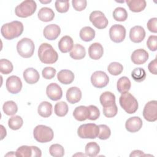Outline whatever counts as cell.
Instances as JSON below:
<instances>
[{
  "label": "cell",
  "instance_id": "1",
  "mask_svg": "<svg viewBox=\"0 0 157 157\" xmlns=\"http://www.w3.org/2000/svg\"><path fill=\"white\" fill-rule=\"evenodd\" d=\"M24 30L23 25L21 21H13L4 24L1 29L2 36L7 40H12L21 35Z\"/></svg>",
  "mask_w": 157,
  "mask_h": 157
},
{
  "label": "cell",
  "instance_id": "2",
  "mask_svg": "<svg viewBox=\"0 0 157 157\" xmlns=\"http://www.w3.org/2000/svg\"><path fill=\"white\" fill-rule=\"evenodd\" d=\"M38 56L40 61L44 64H53L58 59V53L48 43H42L39 46Z\"/></svg>",
  "mask_w": 157,
  "mask_h": 157
},
{
  "label": "cell",
  "instance_id": "3",
  "mask_svg": "<svg viewBox=\"0 0 157 157\" xmlns=\"http://www.w3.org/2000/svg\"><path fill=\"white\" fill-rule=\"evenodd\" d=\"M119 102L123 110L129 114L134 113L138 109L139 104L137 99L129 92L121 94Z\"/></svg>",
  "mask_w": 157,
  "mask_h": 157
},
{
  "label": "cell",
  "instance_id": "4",
  "mask_svg": "<svg viewBox=\"0 0 157 157\" xmlns=\"http://www.w3.org/2000/svg\"><path fill=\"white\" fill-rule=\"evenodd\" d=\"M33 136L37 142L46 143L52 140L54 133L51 128L43 124H39L34 128Z\"/></svg>",
  "mask_w": 157,
  "mask_h": 157
},
{
  "label": "cell",
  "instance_id": "5",
  "mask_svg": "<svg viewBox=\"0 0 157 157\" xmlns=\"http://www.w3.org/2000/svg\"><path fill=\"white\" fill-rule=\"evenodd\" d=\"M37 9V4L34 1L26 0L16 6L15 15L21 18H26L32 15Z\"/></svg>",
  "mask_w": 157,
  "mask_h": 157
},
{
  "label": "cell",
  "instance_id": "6",
  "mask_svg": "<svg viewBox=\"0 0 157 157\" xmlns=\"http://www.w3.org/2000/svg\"><path fill=\"white\" fill-rule=\"evenodd\" d=\"M34 44L33 41L26 37L20 40L17 44V50L18 54L23 58L31 57L34 52Z\"/></svg>",
  "mask_w": 157,
  "mask_h": 157
},
{
  "label": "cell",
  "instance_id": "7",
  "mask_svg": "<svg viewBox=\"0 0 157 157\" xmlns=\"http://www.w3.org/2000/svg\"><path fill=\"white\" fill-rule=\"evenodd\" d=\"M99 132V126L95 123H86L80 125L77 129V134L82 139H96Z\"/></svg>",
  "mask_w": 157,
  "mask_h": 157
},
{
  "label": "cell",
  "instance_id": "8",
  "mask_svg": "<svg viewBox=\"0 0 157 157\" xmlns=\"http://www.w3.org/2000/svg\"><path fill=\"white\" fill-rule=\"evenodd\" d=\"M15 155L18 157H40L42 151L36 146L22 145L17 148Z\"/></svg>",
  "mask_w": 157,
  "mask_h": 157
},
{
  "label": "cell",
  "instance_id": "9",
  "mask_svg": "<svg viewBox=\"0 0 157 157\" xmlns=\"http://www.w3.org/2000/svg\"><path fill=\"white\" fill-rule=\"evenodd\" d=\"M90 21L98 29H104L108 25V20L105 15L99 10L93 11L89 17Z\"/></svg>",
  "mask_w": 157,
  "mask_h": 157
},
{
  "label": "cell",
  "instance_id": "10",
  "mask_svg": "<svg viewBox=\"0 0 157 157\" xmlns=\"http://www.w3.org/2000/svg\"><path fill=\"white\" fill-rule=\"evenodd\" d=\"M109 36L113 42L115 43L121 42L126 37V29L121 25H113L109 29Z\"/></svg>",
  "mask_w": 157,
  "mask_h": 157
},
{
  "label": "cell",
  "instance_id": "11",
  "mask_svg": "<svg viewBox=\"0 0 157 157\" xmlns=\"http://www.w3.org/2000/svg\"><path fill=\"white\" fill-rule=\"evenodd\" d=\"M109 82V76L105 72L102 71H95L91 76V82L92 85L98 88H102L106 86Z\"/></svg>",
  "mask_w": 157,
  "mask_h": 157
},
{
  "label": "cell",
  "instance_id": "12",
  "mask_svg": "<svg viewBox=\"0 0 157 157\" xmlns=\"http://www.w3.org/2000/svg\"><path fill=\"white\" fill-rule=\"evenodd\" d=\"M144 118L148 121L154 122L157 120V101L152 100L148 102L143 110Z\"/></svg>",
  "mask_w": 157,
  "mask_h": 157
},
{
  "label": "cell",
  "instance_id": "13",
  "mask_svg": "<svg viewBox=\"0 0 157 157\" xmlns=\"http://www.w3.org/2000/svg\"><path fill=\"white\" fill-rule=\"evenodd\" d=\"M6 88L12 94L18 93L22 88V82L21 79L16 75L9 77L6 80Z\"/></svg>",
  "mask_w": 157,
  "mask_h": 157
},
{
  "label": "cell",
  "instance_id": "14",
  "mask_svg": "<svg viewBox=\"0 0 157 157\" xmlns=\"http://www.w3.org/2000/svg\"><path fill=\"white\" fill-rule=\"evenodd\" d=\"M46 94L52 101H58L62 98L63 91L60 86L56 83H50L46 88Z\"/></svg>",
  "mask_w": 157,
  "mask_h": 157
},
{
  "label": "cell",
  "instance_id": "15",
  "mask_svg": "<svg viewBox=\"0 0 157 157\" xmlns=\"http://www.w3.org/2000/svg\"><path fill=\"white\" fill-rule=\"evenodd\" d=\"M61 33L60 27L56 24H50L46 26L43 31L44 37L49 40H55Z\"/></svg>",
  "mask_w": 157,
  "mask_h": 157
},
{
  "label": "cell",
  "instance_id": "16",
  "mask_svg": "<svg viewBox=\"0 0 157 157\" xmlns=\"http://www.w3.org/2000/svg\"><path fill=\"white\" fill-rule=\"evenodd\" d=\"M145 37V31L141 26H135L129 31V38L134 43L141 42Z\"/></svg>",
  "mask_w": 157,
  "mask_h": 157
},
{
  "label": "cell",
  "instance_id": "17",
  "mask_svg": "<svg viewBox=\"0 0 157 157\" xmlns=\"http://www.w3.org/2000/svg\"><path fill=\"white\" fill-rule=\"evenodd\" d=\"M142 120L139 117H132L128 118L125 123L126 129L130 132L139 131L142 127Z\"/></svg>",
  "mask_w": 157,
  "mask_h": 157
},
{
  "label": "cell",
  "instance_id": "18",
  "mask_svg": "<svg viewBox=\"0 0 157 157\" xmlns=\"http://www.w3.org/2000/svg\"><path fill=\"white\" fill-rule=\"evenodd\" d=\"M148 53L146 50L142 48H139L132 52L131 56V59L132 63L135 64H142L148 60Z\"/></svg>",
  "mask_w": 157,
  "mask_h": 157
},
{
  "label": "cell",
  "instance_id": "19",
  "mask_svg": "<svg viewBox=\"0 0 157 157\" xmlns=\"http://www.w3.org/2000/svg\"><path fill=\"white\" fill-rule=\"evenodd\" d=\"M90 115V110L88 106L80 105L77 107L74 112L73 116L75 120L79 121H83L88 119Z\"/></svg>",
  "mask_w": 157,
  "mask_h": 157
},
{
  "label": "cell",
  "instance_id": "20",
  "mask_svg": "<svg viewBox=\"0 0 157 157\" xmlns=\"http://www.w3.org/2000/svg\"><path fill=\"white\" fill-rule=\"evenodd\" d=\"M23 78L28 84H34L37 83L40 78L38 71L33 67H29L25 69L23 74Z\"/></svg>",
  "mask_w": 157,
  "mask_h": 157
},
{
  "label": "cell",
  "instance_id": "21",
  "mask_svg": "<svg viewBox=\"0 0 157 157\" xmlns=\"http://www.w3.org/2000/svg\"><path fill=\"white\" fill-rule=\"evenodd\" d=\"M82 91L77 86L70 87L66 92V99L71 104H75L80 101Z\"/></svg>",
  "mask_w": 157,
  "mask_h": 157
},
{
  "label": "cell",
  "instance_id": "22",
  "mask_svg": "<svg viewBox=\"0 0 157 157\" xmlns=\"http://www.w3.org/2000/svg\"><path fill=\"white\" fill-rule=\"evenodd\" d=\"M104 53V49L102 45L98 42L92 44L88 48V55L90 58L98 60L100 59Z\"/></svg>",
  "mask_w": 157,
  "mask_h": 157
},
{
  "label": "cell",
  "instance_id": "23",
  "mask_svg": "<svg viewBox=\"0 0 157 157\" xmlns=\"http://www.w3.org/2000/svg\"><path fill=\"white\" fill-rule=\"evenodd\" d=\"M74 47L72 39L69 36H64L58 42L59 50L64 53L70 52Z\"/></svg>",
  "mask_w": 157,
  "mask_h": 157
},
{
  "label": "cell",
  "instance_id": "24",
  "mask_svg": "<svg viewBox=\"0 0 157 157\" xmlns=\"http://www.w3.org/2000/svg\"><path fill=\"white\" fill-rule=\"evenodd\" d=\"M58 80L62 84H71L74 80V73L68 69H63L57 74Z\"/></svg>",
  "mask_w": 157,
  "mask_h": 157
},
{
  "label": "cell",
  "instance_id": "25",
  "mask_svg": "<svg viewBox=\"0 0 157 157\" xmlns=\"http://www.w3.org/2000/svg\"><path fill=\"white\" fill-rule=\"evenodd\" d=\"M126 2L131 11L140 12L145 9L147 2L145 0H126Z\"/></svg>",
  "mask_w": 157,
  "mask_h": 157
},
{
  "label": "cell",
  "instance_id": "26",
  "mask_svg": "<svg viewBox=\"0 0 157 157\" xmlns=\"http://www.w3.org/2000/svg\"><path fill=\"white\" fill-rule=\"evenodd\" d=\"M37 17L40 21L48 22L53 20L55 17V13L52 9L44 7L39 10Z\"/></svg>",
  "mask_w": 157,
  "mask_h": 157
},
{
  "label": "cell",
  "instance_id": "27",
  "mask_svg": "<svg viewBox=\"0 0 157 157\" xmlns=\"http://www.w3.org/2000/svg\"><path fill=\"white\" fill-rule=\"evenodd\" d=\"M69 55L74 59H82L86 55L85 48L83 45L76 44L70 51Z\"/></svg>",
  "mask_w": 157,
  "mask_h": 157
},
{
  "label": "cell",
  "instance_id": "28",
  "mask_svg": "<svg viewBox=\"0 0 157 157\" xmlns=\"http://www.w3.org/2000/svg\"><path fill=\"white\" fill-rule=\"evenodd\" d=\"M99 101L103 107L110 106L115 103V96L110 91H105L101 94Z\"/></svg>",
  "mask_w": 157,
  "mask_h": 157
},
{
  "label": "cell",
  "instance_id": "29",
  "mask_svg": "<svg viewBox=\"0 0 157 157\" xmlns=\"http://www.w3.org/2000/svg\"><path fill=\"white\" fill-rule=\"evenodd\" d=\"M37 112L44 118L49 117L52 113V105L47 101L42 102L38 106Z\"/></svg>",
  "mask_w": 157,
  "mask_h": 157
},
{
  "label": "cell",
  "instance_id": "30",
  "mask_svg": "<svg viewBox=\"0 0 157 157\" xmlns=\"http://www.w3.org/2000/svg\"><path fill=\"white\" fill-rule=\"evenodd\" d=\"M131 86V83L129 78L126 76L120 77L117 83V90L120 93H124L125 92H128Z\"/></svg>",
  "mask_w": 157,
  "mask_h": 157
},
{
  "label": "cell",
  "instance_id": "31",
  "mask_svg": "<svg viewBox=\"0 0 157 157\" xmlns=\"http://www.w3.org/2000/svg\"><path fill=\"white\" fill-rule=\"evenodd\" d=\"M80 39L85 42H90L95 37V31L90 26H85L80 31Z\"/></svg>",
  "mask_w": 157,
  "mask_h": 157
},
{
  "label": "cell",
  "instance_id": "32",
  "mask_svg": "<svg viewBox=\"0 0 157 157\" xmlns=\"http://www.w3.org/2000/svg\"><path fill=\"white\" fill-rule=\"evenodd\" d=\"M85 155L90 157H94L98 155L100 151L99 145L94 142H88L85 146Z\"/></svg>",
  "mask_w": 157,
  "mask_h": 157
},
{
  "label": "cell",
  "instance_id": "33",
  "mask_svg": "<svg viewBox=\"0 0 157 157\" xmlns=\"http://www.w3.org/2000/svg\"><path fill=\"white\" fill-rule=\"evenodd\" d=\"M2 110L7 115H13L17 112L18 107L14 101H8L4 103Z\"/></svg>",
  "mask_w": 157,
  "mask_h": 157
},
{
  "label": "cell",
  "instance_id": "34",
  "mask_svg": "<svg viewBox=\"0 0 157 157\" xmlns=\"http://www.w3.org/2000/svg\"><path fill=\"white\" fill-rule=\"evenodd\" d=\"M68 105L64 101L57 102L54 107L55 113L60 117H64L68 112Z\"/></svg>",
  "mask_w": 157,
  "mask_h": 157
},
{
  "label": "cell",
  "instance_id": "35",
  "mask_svg": "<svg viewBox=\"0 0 157 157\" xmlns=\"http://www.w3.org/2000/svg\"><path fill=\"white\" fill-rule=\"evenodd\" d=\"M23 120L20 116L15 115L10 117L8 120V126L12 130H18L21 128Z\"/></svg>",
  "mask_w": 157,
  "mask_h": 157
},
{
  "label": "cell",
  "instance_id": "36",
  "mask_svg": "<svg viewBox=\"0 0 157 157\" xmlns=\"http://www.w3.org/2000/svg\"><path fill=\"white\" fill-rule=\"evenodd\" d=\"M113 17L116 21H124L128 18L127 11L123 7H118L113 12Z\"/></svg>",
  "mask_w": 157,
  "mask_h": 157
},
{
  "label": "cell",
  "instance_id": "37",
  "mask_svg": "<svg viewBox=\"0 0 157 157\" xmlns=\"http://www.w3.org/2000/svg\"><path fill=\"white\" fill-rule=\"evenodd\" d=\"M145 71L142 67H136L131 72V77L137 82H141L146 78Z\"/></svg>",
  "mask_w": 157,
  "mask_h": 157
},
{
  "label": "cell",
  "instance_id": "38",
  "mask_svg": "<svg viewBox=\"0 0 157 157\" xmlns=\"http://www.w3.org/2000/svg\"><path fill=\"white\" fill-rule=\"evenodd\" d=\"M13 66L11 61L7 59L0 60V72L3 74H9L13 71Z\"/></svg>",
  "mask_w": 157,
  "mask_h": 157
},
{
  "label": "cell",
  "instance_id": "39",
  "mask_svg": "<svg viewBox=\"0 0 157 157\" xmlns=\"http://www.w3.org/2000/svg\"><path fill=\"white\" fill-rule=\"evenodd\" d=\"M50 154L54 157H62L64 155V149L58 144H52L49 148Z\"/></svg>",
  "mask_w": 157,
  "mask_h": 157
},
{
  "label": "cell",
  "instance_id": "40",
  "mask_svg": "<svg viewBox=\"0 0 157 157\" xmlns=\"http://www.w3.org/2000/svg\"><path fill=\"white\" fill-rule=\"evenodd\" d=\"M123 70V66L118 62H112L110 63L107 67L108 72L113 75H120Z\"/></svg>",
  "mask_w": 157,
  "mask_h": 157
},
{
  "label": "cell",
  "instance_id": "41",
  "mask_svg": "<svg viewBox=\"0 0 157 157\" xmlns=\"http://www.w3.org/2000/svg\"><path fill=\"white\" fill-rule=\"evenodd\" d=\"M99 132L98 134V138L101 140H106L109 139L111 134V131L110 128L106 124H99Z\"/></svg>",
  "mask_w": 157,
  "mask_h": 157
},
{
  "label": "cell",
  "instance_id": "42",
  "mask_svg": "<svg viewBox=\"0 0 157 157\" xmlns=\"http://www.w3.org/2000/svg\"><path fill=\"white\" fill-rule=\"evenodd\" d=\"M103 114L105 117L107 118H112L115 117L118 113V107L116 104H113V105L108 107H103Z\"/></svg>",
  "mask_w": 157,
  "mask_h": 157
},
{
  "label": "cell",
  "instance_id": "43",
  "mask_svg": "<svg viewBox=\"0 0 157 157\" xmlns=\"http://www.w3.org/2000/svg\"><path fill=\"white\" fill-rule=\"evenodd\" d=\"M55 8L56 10L59 13H66L68 11L69 8V1H56Z\"/></svg>",
  "mask_w": 157,
  "mask_h": 157
},
{
  "label": "cell",
  "instance_id": "44",
  "mask_svg": "<svg viewBox=\"0 0 157 157\" xmlns=\"http://www.w3.org/2000/svg\"><path fill=\"white\" fill-rule=\"evenodd\" d=\"M56 69L52 67H45L42 71V77L47 80L53 78L56 74Z\"/></svg>",
  "mask_w": 157,
  "mask_h": 157
},
{
  "label": "cell",
  "instance_id": "45",
  "mask_svg": "<svg viewBox=\"0 0 157 157\" xmlns=\"http://www.w3.org/2000/svg\"><path fill=\"white\" fill-rule=\"evenodd\" d=\"M147 46L151 51H156L157 50V36H150L147 41Z\"/></svg>",
  "mask_w": 157,
  "mask_h": 157
},
{
  "label": "cell",
  "instance_id": "46",
  "mask_svg": "<svg viewBox=\"0 0 157 157\" xmlns=\"http://www.w3.org/2000/svg\"><path fill=\"white\" fill-rule=\"evenodd\" d=\"M72 4L75 10L82 11L86 8L87 1L86 0H72Z\"/></svg>",
  "mask_w": 157,
  "mask_h": 157
},
{
  "label": "cell",
  "instance_id": "47",
  "mask_svg": "<svg viewBox=\"0 0 157 157\" xmlns=\"http://www.w3.org/2000/svg\"><path fill=\"white\" fill-rule=\"evenodd\" d=\"M88 107L90 110V115L88 119L90 120H97L100 116V111L99 109L94 105H90Z\"/></svg>",
  "mask_w": 157,
  "mask_h": 157
},
{
  "label": "cell",
  "instance_id": "48",
  "mask_svg": "<svg viewBox=\"0 0 157 157\" xmlns=\"http://www.w3.org/2000/svg\"><path fill=\"white\" fill-rule=\"evenodd\" d=\"M147 26L148 29L154 33H157V18L156 17L150 18L147 24Z\"/></svg>",
  "mask_w": 157,
  "mask_h": 157
},
{
  "label": "cell",
  "instance_id": "49",
  "mask_svg": "<svg viewBox=\"0 0 157 157\" xmlns=\"http://www.w3.org/2000/svg\"><path fill=\"white\" fill-rule=\"evenodd\" d=\"M148 69L151 74H153L154 75L157 74V59H156V57L153 61L150 62V63L148 64Z\"/></svg>",
  "mask_w": 157,
  "mask_h": 157
},
{
  "label": "cell",
  "instance_id": "50",
  "mask_svg": "<svg viewBox=\"0 0 157 157\" xmlns=\"http://www.w3.org/2000/svg\"><path fill=\"white\" fill-rule=\"evenodd\" d=\"M147 155L144 154V152L141 150H136L132 151L131 154L129 155L130 157L132 156H146Z\"/></svg>",
  "mask_w": 157,
  "mask_h": 157
},
{
  "label": "cell",
  "instance_id": "51",
  "mask_svg": "<svg viewBox=\"0 0 157 157\" xmlns=\"http://www.w3.org/2000/svg\"><path fill=\"white\" fill-rule=\"evenodd\" d=\"M1 128V140H2L6 136L7 132H6V129L4 128V127L2 125L0 126Z\"/></svg>",
  "mask_w": 157,
  "mask_h": 157
},
{
  "label": "cell",
  "instance_id": "52",
  "mask_svg": "<svg viewBox=\"0 0 157 157\" xmlns=\"http://www.w3.org/2000/svg\"><path fill=\"white\" fill-rule=\"evenodd\" d=\"M9 155H10V156H16L15 153L13 151H10V152L8 153L6 155V156H9Z\"/></svg>",
  "mask_w": 157,
  "mask_h": 157
},
{
  "label": "cell",
  "instance_id": "53",
  "mask_svg": "<svg viewBox=\"0 0 157 157\" xmlns=\"http://www.w3.org/2000/svg\"><path fill=\"white\" fill-rule=\"evenodd\" d=\"M52 1H40V2H41V3H44V4H46V3H49V2H50Z\"/></svg>",
  "mask_w": 157,
  "mask_h": 157
}]
</instances>
